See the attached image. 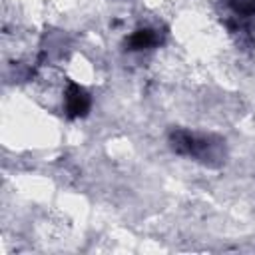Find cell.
Here are the masks:
<instances>
[{"label":"cell","mask_w":255,"mask_h":255,"mask_svg":"<svg viewBox=\"0 0 255 255\" xmlns=\"http://www.w3.org/2000/svg\"><path fill=\"white\" fill-rule=\"evenodd\" d=\"M167 141L173 153L191 157L209 167L221 165L227 155L225 139L213 133H197V131H189L183 128H175L169 131Z\"/></svg>","instance_id":"6da1fadb"},{"label":"cell","mask_w":255,"mask_h":255,"mask_svg":"<svg viewBox=\"0 0 255 255\" xmlns=\"http://www.w3.org/2000/svg\"><path fill=\"white\" fill-rule=\"evenodd\" d=\"M92 108V96L90 92L76 84V82H70L66 92H64V112L68 118L76 120V118H84Z\"/></svg>","instance_id":"7a4b0ae2"},{"label":"cell","mask_w":255,"mask_h":255,"mask_svg":"<svg viewBox=\"0 0 255 255\" xmlns=\"http://www.w3.org/2000/svg\"><path fill=\"white\" fill-rule=\"evenodd\" d=\"M223 6L231 12V16L225 20L231 34H237L245 26L253 24L255 18V0H223Z\"/></svg>","instance_id":"3957f363"},{"label":"cell","mask_w":255,"mask_h":255,"mask_svg":"<svg viewBox=\"0 0 255 255\" xmlns=\"http://www.w3.org/2000/svg\"><path fill=\"white\" fill-rule=\"evenodd\" d=\"M159 42H161V36L155 28H139L126 40V46L131 52H143V50L155 48Z\"/></svg>","instance_id":"277c9868"}]
</instances>
